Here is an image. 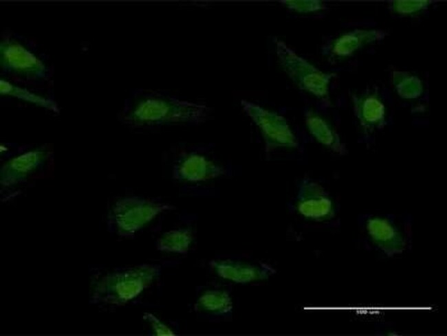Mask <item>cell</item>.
<instances>
[{
  "label": "cell",
  "instance_id": "obj_1",
  "mask_svg": "<svg viewBox=\"0 0 447 336\" xmlns=\"http://www.w3.org/2000/svg\"><path fill=\"white\" fill-rule=\"evenodd\" d=\"M208 114V108L205 105L173 97H159L138 102L131 112V117L143 123H199L203 122Z\"/></svg>",
  "mask_w": 447,
  "mask_h": 336
},
{
  "label": "cell",
  "instance_id": "obj_2",
  "mask_svg": "<svg viewBox=\"0 0 447 336\" xmlns=\"http://www.w3.org/2000/svg\"><path fill=\"white\" fill-rule=\"evenodd\" d=\"M276 52L282 68L299 88L319 98L327 95L332 74L320 71L282 41H277Z\"/></svg>",
  "mask_w": 447,
  "mask_h": 336
},
{
  "label": "cell",
  "instance_id": "obj_3",
  "mask_svg": "<svg viewBox=\"0 0 447 336\" xmlns=\"http://www.w3.org/2000/svg\"><path fill=\"white\" fill-rule=\"evenodd\" d=\"M241 104L261 130L268 148L297 146L296 139L283 116L246 100H242Z\"/></svg>",
  "mask_w": 447,
  "mask_h": 336
},
{
  "label": "cell",
  "instance_id": "obj_4",
  "mask_svg": "<svg viewBox=\"0 0 447 336\" xmlns=\"http://www.w3.org/2000/svg\"><path fill=\"white\" fill-rule=\"evenodd\" d=\"M366 230L373 248L384 256L391 258L407 249V240L397 225L387 218L371 216Z\"/></svg>",
  "mask_w": 447,
  "mask_h": 336
},
{
  "label": "cell",
  "instance_id": "obj_5",
  "mask_svg": "<svg viewBox=\"0 0 447 336\" xmlns=\"http://www.w3.org/2000/svg\"><path fill=\"white\" fill-rule=\"evenodd\" d=\"M296 208L301 215L316 221L329 219L334 213L327 192L320 185L309 179L303 180L299 186Z\"/></svg>",
  "mask_w": 447,
  "mask_h": 336
},
{
  "label": "cell",
  "instance_id": "obj_6",
  "mask_svg": "<svg viewBox=\"0 0 447 336\" xmlns=\"http://www.w3.org/2000/svg\"><path fill=\"white\" fill-rule=\"evenodd\" d=\"M169 205L139 199H127L120 202L114 210L118 227L124 232L138 229L160 212L170 209Z\"/></svg>",
  "mask_w": 447,
  "mask_h": 336
},
{
  "label": "cell",
  "instance_id": "obj_7",
  "mask_svg": "<svg viewBox=\"0 0 447 336\" xmlns=\"http://www.w3.org/2000/svg\"><path fill=\"white\" fill-rule=\"evenodd\" d=\"M224 172L223 167L197 154L188 155L175 166L174 170L177 179L188 181L213 179Z\"/></svg>",
  "mask_w": 447,
  "mask_h": 336
},
{
  "label": "cell",
  "instance_id": "obj_8",
  "mask_svg": "<svg viewBox=\"0 0 447 336\" xmlns=\"http://www.w3.org/2000/svg\"><path fill=\"white\" fill-rule=\"evenodd\" d=\"M212 265L221 277L240 283L264 280L274 272L266 265H254L231 260L215 261Z\"/></svg>",
  "mask_w": 447,
  "mask_h": 336
},
{
  "label": "cell",
  "instance_id": "obj_9",
  "mask_svg": "<svg viewBox=\"0 0 447 336\" xmlns=\"http://www.w3.org/2000/svg\"><path fill=\"white\" fill-rule=\"evenodd\" d=\"M1 55L3 65L15 71L39 73L43 69V65L36 58L19 45L2 44Z\"/></svg>",
  "mask_w": 447,
  "mask_h": 336
},
{
  "label": "cell",
  "instance_id": "obj_10",
  "mask_svg": "<svg viewBox=\"0 0 447 336\" xmlns=\"http://www.w3.org/2000/svg\"><path fill=\"white\" fill-rule=\"evenodd\" d=\"M384 37V33L381 30H356L338 38L334 43L332 52L337 56H349L365 45Z\"/></svg>",
  "mask_w": 447,
  "mask_h": 336
},
{
  "label": "cell",
  "instance_id": "obj_11",
  "mask_svg": "<svg viewBox=\"0 0 447 336\" xmlns=\"http://www.w3.org/2000/svg\"><path fill=\"white\" fill-rule=\"evenodd\" d=\"M356 114L361 124L367 127L378 126L384 119V106L378 98L367 95L354 101Z\"/></svg>",
  "mask_w": 447,
  "mask_h": 336
},
{
  "label": "cell",
  "instance_id": "obj_12",
  "mask_svg": "<svg viewBox=\"0 0 447 336\" xmlns=\"http://www.w3.org/2000/svg\"><path fill=\"white\" fill-rule=\"evenodd\" d=\"M305 121L309 131L318 142L336 153L342 151L338 135L324 119L309 111L306 114Z\"/></svg>",
  "mask_w": 447,
  "mask_h": 336
},
{
  "label": "cell",
  "instance_id": "obj_13",
  "mask_svg": "<svg viewBox=\"0 0 447 336\" xmlns=\"http://www.w3.org/2000/svg\"><path fill=\"white\" fill-rule=\"evenodd\" d=\"M393 83L398 95L403 98H416L422 93L421 80L408 72L394 71Z\"/></svg>",
  "mask_w": 447,
  "mask_h": 336
},
{
  "label": "cell",
  "instance_id": "obj_14",
  "mask_svg": "<svg viewBox=\"0 0 447 336\" xmlns=\"http://www.w3.org/2000/svg\"><path fill=\"white\" fill-rule=\"evenodd\" d=\"M198 305L205 311L223 313L231 309L232 302L230 296L224 291H209L201 296Z\"/></svg>",
  "mask_w": 447,
  "mask_h": 336
},
{
  "label": "cell",
  "instance_id": "obj_15",
  "mask_svg": "<svg viewBox=\"0 0 447 336\" xmlns=\"http://www.w3.org/2000/svg\"><path fill=\"white\" fill-rule=\"evenodd\" d=\"M41 157V153L30 152L13 159L4 167V174L10 172L16 177L24 175L37 165Z\"/></svg>",
  "mask_w": 447,
  "mask_h": 336
},
{
  "label": "cell",
  "instance_id": "obj_16",
  "mask_svg": "<svg viewBox=\"0 0 447 336\" xmlns=\"http://www.w3.org/2000/svg\"><path fill=\"white\" fill-rule=\"evenodd\" d=\"M192 240L191 234L186 230H173L160 239V246L171 251H185Z\"/></svg>",
  "mask_w": 447,
  "mask_h": 336
},
{
  "label": "cell",
  "instance_id": "obj_17",
  "mask_svg": "<svg viewBox=\"0 0 447 336\" xmlns=\"http://www.w3.org/2000/svg\"><path fill=\"white\" fill-rule=\"evenodd\" d=\"M429 3L426 0H397L393 2V9L398 14H409L424 9Z\"/></svg>",
  "mask_w": 447,
  "mask_h": 336
},
{
  "label": "cell",
  "instance_id": "obj_18",
  "mask_svg": "<svg viewBox=\"0 0 447 336\" xmlns=\"http://www.w3.org/2000/svg\"><path fill=\"white\" fill-rule=\"evenodd\" d=\"M284 4L289 8L299 12H314L324 8V3L320 1H285Z\"/></svg>",
  "mask_w": 447,
  "mask_h": 336
},
{
  "label": "cell",
  "instance_id": "obj_19",
  "mask_svg": "<svg viewBox=\"0 0 447 336\" xmlns=\"http://www.w3.org/2000/svg\"><path fill=\"white\" fill-rule=\"evenodd\" d=\"M1 91L3 93H8L10 95H13L14 96H18L19 98H23L25 100H29L31 102H35L36 103H40L42 105H44L46 102L44 100L34 96L33 94L23 91L21 89L16 87L10 84L1 80Z\"/></svg>",
  "mask_w": 447,
  "mask_h": 336
}]
</instances>
